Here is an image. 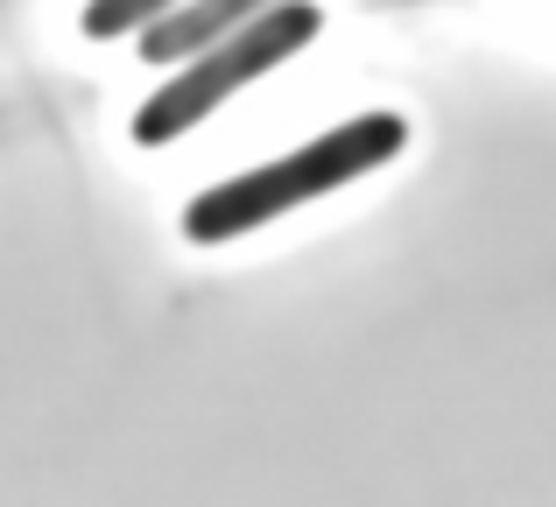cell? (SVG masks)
<instances>
[{
  "instance_id": "cell-1",
  "label": "cell",
  "mask_w": 556,
  "mask_h": 507,
  "mask_svg": "<svg viewBox=\"0 0 556 507\" xmlns=\"http://www.w3.org/2000/svg\"><path fill=\"white\" fill-rule=\"evenodd\" d=\"M402 149H408L402 113H359V121L331 127V135L303 141V149L275 155V163H261V169H247V177H226V183H212V191H198L184 205V240L226 248V240H240V233H261V226H275L282 212L317 205V198L388 169Z\"/></svg>"
},
{
  "instance_id": "cell-2",
  "label": "cell",
  "mask_w": 556,
  "mask_h": 507,
  "mask_svg": "<svg viewBox=\"0 0 556 507\" xmlns=\"http://www.w3.org/2000/svg\"><path fill=\"white\" fill-rule=\"evenodd\" d=\"M317 36H325V8H317V0H275L268 14H254V22L232 28L226 42L198 50L190 64H177V78L155 85V92L141 99L135 141H141V149H169V141H184L190 127H204L232 92H247L254 78H268V71L289 64L296 50H311Z\"/></svg>"
},
{
  "instance_id": "cell-3",
  "label": "cell",
  "mask_w": 556,
  "mask_h": 507,
  "mask_svg": "<svg viewBox=\"0 0 556 507\" xmlns=\"http://www.w3.org/2000/svg\"><path fill=\"white\" fill-rule=\"evenodd\" d=\"M275 0H184L155 28H141V64H190L198 50L226 42L232 28H247L254 14H268Z\"/></svg>"
},
{
  "instance_id": "cell-4",
  "label": "cell",
  "mask_w": 556,
  "mask_h": 507,
  "mask_svg": "<svg viewBox=\"0 0 556 507\" xmlns=\"http://www.w3.org/2000/svg\"><path fill=\"white\" fill-rule=\"evenodd\" d=\"M169 8H184V0H92V8H85V36L92 42L141 36V28H155Z\"/></svg>"
}]
</instances>
